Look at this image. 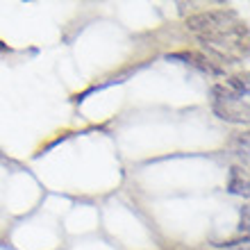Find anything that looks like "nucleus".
I'll list each match as a JSON object with an SVG mask.
<instances>
[{
  "label": "nucleus",
  "instance_id": "obj_3",
  "mask_svg": "<svg viewBox=\"0 0 250 250\" xmlns=\"http://www.w3.org/2000/svg\"><path fill=\"white\" fill-rule=\"evenodd\" d=\"M225 86H228L230 91H234L237 96L248 98V80L241 78V75H232V78H228L225 80Z\"/></svg>",
  "mask_w": 250,
  "mask_h": 250
},
{
  "label": "nucleus",
  "instance_id": "obj_2",
  "mask_svg": "<svg viewBox=\"0 0 250 250\" xmlns=\"http://www.w3.org/2000/svg\"><path fill=\"white\" fill-rule=\"evenodd\" d=\"M168 60H182L185 64L196 66V68H200V71H205V73H218V68L211 64L209 60H205V57H200V55H193V53H178V55H171Z\"/></svg>",
  "mask_w": 250,
  "mask_h": 250
},
{
  "label": "nucleus",
  "instance_id": "obj_1",
  "mask_svg": "<svg viewBox=\"0 0 250 250\" xmlns=\"http://www.w3.org/2000/svg\"><path fill=\"white\" fill-rule=\"evenodd\" d=\"M211 109L228 123H248V98L237 96L225 84L211 86Z\"/></svg>",
  "mask_w": 250,
  "mask_h": 250
}]
</instances>
